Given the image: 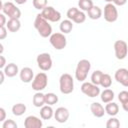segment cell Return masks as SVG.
I'll list each match as a JSON object with an SVG mask.
<instances>
[{"instance_id":"cell-1","label":"cell","mask_w":128,"mask_h":128,"mask_svg":"<svg viewBox=\"0 0 128 128\" xmlns=\"http://www.w3.org/2000/svg\"><path fill=\"white\" fill-rule=\"evenodd\" d=\"M34 27L39 33V35L43 38L50 37L52 34V26L49 24L48 20L43 17L41 13L36 15L34 20Z\"/></svg>"},{"instance_id":"cell-2","label":"cell","mask_w":128,"mask_h":128,"mask_svg":"<svg viewBox=\"0 0 128 128\" xmlns=\"http://www.w3.org/2000/svg\"><path fill=\"white\" fill-rule=\"evenodd\" d=\"M91 69V63L87 59H81L75 69V78L79 82H84L88 76V72Z\"/></svg>"},{"instance_id":"cell-3","label":"cell","mask_w":128,"mask_h":128,"mask_svg":"<svg viewBox=\"0 0 128 128\" xmlns=\"http://www.w3.org/2000/svg\"><path fill=\"white\" fill-rule=\"evenodd\" d=\"M59 88L62 94H70L74 90L73 77L68 73H63L59 78Z\"/></svg>"},{"instance_id":"cell-4","label":"cell","mask_w":128,"mask_h":128,"mask_svg":"<svg viewBox=\"0 0 128 128\" xmlns=\"http://www.w3.org/2000/svg\"><path fill=\"white\" fill-rule=\"evenodd\" d=\"M1 10L2 12L9 17V19L11 18H16L19 19L21 17V11L20 9L12 2H5V3H1Z\"/></svg>"},{"instance_id":"cell-5","label":"cell","mask_w":128,"mask_h":128,"mask_svg":"<svg viewBox=\"0 0 128 128\" xmlns=\"http://www.w3.org/2000/svg\"><path fill=\"white\" fill-rule=\"evenodd\" d=\"M49 41L50 44L53 46V48H55L56 50H62L67 45V39L65 35L60 32L52 33L51 36L49 37Z\"/></svg>"},{"instance_id":"cell-6","label":"cell","mask_w":128,"mask_h":128,"mask_svg":"<svg viewBox=\"0 0 128 128\" xmlns=\"http://www.w3.org/2000/svg\"><path fill=\"white\" fill-rule=\"evenodd\" d=\"M48 85V76L44 72L38 73L32 81V89L34 91H42Z\"/></svg>"},{"instance_id":"cell-7","label":"cell","mask_w":128,"mask_h":128,"mask_svg":"<svg viewBox=\"0 0 128 128\" xmlns=\"http://www.w3.org/2000/svg\"><path fill=\"white\" fill-rule=\"evenodd\" d=\"M81 92L83 94H85L88 97L94 98L100 95V88L98 87V85L92 83V82H83V84L81 85Z\"/></svg>"},{"instance_id":"cell-8","label":"cell","mask_w":128,"mask_h":128,"mask_svg":"<svg viewBox=\"0 0 128 128\" xmlns=\"http://www.w3.org/2000/svg\"><path fill=\"white\" fill-rule=\"evenodd\" d=\"M114 52L118 60H123L128 55V45L124 40H116L114 43Z\"/></svg>"},{"instance_id":"cell-9","label":"cell","mask_w":128,"mask_h":128,"mask_svg":"<svg viewBox=\"0 0 128 128\" xmlns=\"http://www.w3.org/2000/svg\"><path fill=\"white\" fill-rule=\"evenodd\" d=\"M36 62L38 67L42 70V71H49L52 68V58L50 56L49 53H41L37 56L36 58Z\"/></svg>"},{"instance_id":"cell-10","label":"cell","mask_w":128,"mask_h":128,"mask_svg":"<svg viewBox=\"0 0 128 128\" xmlns=\"http://www.w3.org/2000/svg\"><path fill=\"white\" fill-rule=\"evenodd\" d=\"M104 19L109 23H113L118 19V10L116 5L113 3H107L104 6Z\"/></svg>"},{"instance_id":"cell-11","label":"cell","mask_w":128,"mask_h":128,"mask_svg":"<svg viewBox=\"0 0 128 128\" xmlns=\"http://www.w3.org/2000/svg\"><path fill=\"white\" fill-rule=\"evenodd\" d=\"M41 14L50 22H58L61 19V13L52 6H46L43 10H41Z\"/></svg>"},{"instance_id":"cell-12","label":"cell","mask_w":128,"mask_h":128,"mask_svg":"<svg viewBox=\"0 0 128 128\" xmlns=\"http://www.w3.org/2000/svg\"><path fill=\"white\" fill-rule=\"evenodd\" d=\"M114 78L118 83H120L124 87H128V69L126 68L117 69L114 74Z\"/></svg>"},{"instance_id":"cell-13","label":"cell","mask_w":128,"mask_h":128,"mask_svg":"<svg viewBox=\"0 0 128 128\" xmlns=\"http://www.w3.org/2000/svg\"><path fill=\"white\" fill-rule=\"evenodd\" d=\"M69 110L65 107H58L54 111V118L58 123H65L69 119Z\"/></svg>"},{"instance_id":"cell-14","label":"cell","mask_w":128,"mask_h":128,"mask_svg":"<svg viewBox=\"0 0 128 128\" xmlns=\"http://www.w3.org/2000/svg\"><path fill=\"white\" fill-rule=\"evenodd\" d=\"M42 126H43V122L37 116L30 115V116H27L24 120L25 128H41Z\"/></svg>"},{"instance_id":"cell-15","label":"cell","mask_w":128,"mask_h":128,"mask_svg":"<svg viewBox=\"0 0 128 128\" xmlns=\"http://www.w3.org/2000/svg\"><path fill=\"white\" fill-rule=\"evenodd\" d=\"M19 76H20V80L22 82H24V83H30L34 79L33 70L30 67H24V68H22L20 70V72H19Z\"/></svg>"},{"instance_id":"cell-16","label":"cell","mask_w":128,"mask_h":128,"mask_svg":"<svg viewBox=\"0 0 128 128\" xmlns=\"http://www.w3.org/2000/svg\"><path fill=\"white\" fill-rule=\"evenodd\" d=\"M90 111L93 114V116H95L96 118H101L104 116L105 112V108L102 106V104L98 103V102H93L90 105Z\"/></svg>"},{"instance_id":"cell-17","label":"cell","mask_w":128,"mask_h":128,"mask_svg":"<svg viewBox=\"0 0 128 128\" xmlns=\"http://www.w3.org/2000/svg\"><path fill=\"white\" fill-rule=\"evenodd\" d=\"M3 71H4L5 75H6L7 77H10V78L16 76V75L20 72L18 66H17L15 63H9V64H7V65L4 67Z\"/></svg>"},{"instance_id":"cell-18","label":"cell","mask_w":128,"mask_h":128,"mask_svg":"<svg viewBox=\"0 0 128 128\" xmlns=\"http://www.w3.org/2000/svg\"><path fill=\"white\" fill-rule=\"evenodd\" d=\"M32 103L37 108H41L42 106H44L46 104L45 103V94H43L41 91H37L32 98Z\"/></svg>"},{"instance_id":"cell-19","label":"cell","mask_w":128,"mask_h":128,"mask_svg":"<svg viewBox=\"0 0 128 128\" xmlns=\"http://www.w3.org/2000/svg\"><path fill=\"white\" fill-rule=\"evenodd\" d=\"M54 116V111L51 107V105H44L40 109V117L43 120H50Z\"/></svg>"},{"instance_id":"cell-20","label":"cell","mask_w":128,"mask_h":128,"mask_svg":"<svg viewBox=\"0 0 128 128\" xmlns=\"http://www.w3.org/2000/svg\"><path fill=\"white\" fill-rule=\"evenodd\" d=\"M114 97H115L114 91L111 90V89H109V88L104 89V90L100 93L101 101H102L103 103H105V104H106V103H109V102H111V101H113Z\"/></svg>"},{"instance_id":"cell-21","label":"cell","mask_w":128,"mask_h":128,"mask_svg":"<svg viewBox=\"0 0 128 128\" xmlns=\"http://www.w3.org/2000/svg\"><path fill=\"white\" fill-rule=\"evenodd\" d=\"M6 27H7L8 31H10V32H17L21 28V22H20L19 19L11 18V19H9L7 21Z\"/></svg>"},{"instance_id":"cell-22","label":"cell","mask_w":128,"mask_h":128,"mask_svg":"<svg viewBox=\"0 0 128 128\" xmlns=\"http://www.w3.org/2000/svg\"><path fill=\"white\" fill-rule=\"evenodd\" d=\"M59 29L63 34L70 33L73 29V21L70 19H66V20L61 21V23L59 25Z\"/></svg>"},{"instance_id":"cell-23","label":"cell","mask_w":128,"mask_h":128,"mask_svg":"<svg viewBox=\"0 0 128 128\" xmlns=\"http://www.w3.org/2000/svg\"><path fill=\"white\" fill-rule=\"evenodd\" d=\"M105 112L110 116H116L119 112V106L117 103L111 101L109 103H106L105 106Z\"/></svg>"},{"instance_id":"cell-24","label":"cell","mask_w":128,"mask_h":128,"mask_svg":"<svg viewBox=\"0 0 128 128\" xmlns=\"http://www.w3.org/2000/svg\"><path fill=\"white\" fill-rule=\"evenodd\" d=\"M87 14H88V17L92 20H97L99 19L101 16H102V10L100 7L98 6H93L89 11H87Z\"/></svg>"},{"instance_id":"cell-25","label":"cell","mask_w":128,"mask_h":128,"mask_svg":"<svg viewBox=\"0 0 128 128\" xmlns=\"http://www.w3.org/2000/svg\"><path fill=\"white\" fill-rule=\"evenodd\" d=\"M26 105L23 103H17L12 106V113L14 116H22L26 112Z\"/></svg>"},{"instance_id":"cell-26","label":"cell","mask_w":128,"mask_h":128,"mask_svg":"<svg viewBox=\"0 0 128 128\" xmlns=\"http://www.w3.org/2000/svg\"><path fill=\"white\" fill-rule=\"evenodd\" d=\"M94 6L92 0H79L78 1V7L82 11H89Z\"/></svg>"},{"instance_id":"cell-27","label":"cell","mask_w":128,"mask_h":128,"mask_svg":"<svg viewBox=\"0 0 128 128\" xmlns=\"http://www.w3.org/2000/svg\"><path fill=\"white\" fill-rule=\"evenodd\" d=\"M100 85L103 88H109L112 85V78H111V76L109 74H107V73H103L102 77H101Z\"/></svg>"},{"instance_id":"cell-28","label":"cell","mask_w":128,"mask_h":128,"mask_svg":"<svg viewBox=\"0 0 128 128\" xmlns=\"http://www.w3.org/2000/svg\"><path fill=\"white\" fill-rule=\"evenodd\" d=\"M58 102V96L54 93H46L45 94V103L47 105H54Z\"/></svg>"},{"instance_id":"cell-29","label":"cell","mask_w":128,"mask_h":128,"mask_svg":"<svg viewBox=\"0 0 128 128\" xmlns=\"http://www.w3.org/2000/svg\"><path fill=\"white\" fill-rule=\"evenodd\" d=\"M103 72L101 70H95L92 74H91V82L96 84V85H100V81H101V77H102Z\"/></svg>"},{"instance_id":"cell-30","label":"cell","mask_w":128,"mask_h":128,"mask_svg":"<svg viewBox=\"0 0 128 128\" xmlns=\"http://www.w3.org/2000/svg\"><path fill=\"white\" fill-rule=\"evenodd\" d=\"M85 20H86V15L81 10H78V12L75 14V16L72 19V21L75 22V23H77V24H81V23L85 22Z\"/></svg>"},{"instance_id":"cell-31","label":"cell","mask_w":128,"mask_h":128,"mask_svg":"<svg viewBox=\"0 0 128 128\" xmlns=\"http://www.w3.org/2000/svg\"><path fill=\"white\" fill-rule=\"evenodd\" d=\"M106 127L107 128H118L120 127V121L116 117L111 116V118H109L106 122Z\"/></svg>"},{"instance_id":"cell-32","label":"cell","mask_w":128,"mask_h":128,"mask_svg":"<svg viewBox=\"0 0 128 128\" xmlns=\"http://www.w3.org/2000/svg\"><path fill=\"white\" fill-rule=\"evenodd\" d=\"M33 6L37 10H43L47 6V0H33Z\"/></svg>"},{"instance_id":"cell-33","label":"cell","mask_w":128,"mask_h":128,"mask_svg":"<svg viewBox=\"0 0 128 128\" xmlns=\"http://www.w3.org/2000/svg\"><path fill=\"white\" fill-rule=\"evenodd\" d=\"M118 100L120 101L121 104H125L128 102V91H121L119 94H118Z\"/></svg>"},{"instance_id":"cell-34","label":"cell","mask_w":128,"mask_h":128,"mask_svg":"<svg viewBox=\"0 0 128 128\" xmlns=\"http://www.w3.org/2000/svg\"><path fill=\"white\" fill-rule=\"evenodd\" d=\"M2 128H17V123L12 119L4 120L2 124Z\"/></svg>"},{"instance_id":"cell-35","label":"cell","mask_w":128,"mask_h":128,"mask_svg":"<svg viewBox=\"0 0 128 128\" xmlns=\"http://www.w3.org/2000/svg\"><path fill=\"white\" fill-rule=\"evenodd\" d=\"M78 8H76V7H72V8H69L68 9V11H67V13H66V15H67V18L68 19H70V20H72L73 19V17L75 16V14L78 12Z\"/></svg>"},{"instance_id":"cell-36","label":"cell","mask_w":128,"mask_h":128,"mask_svg":"<svg viewBox=\"0 0 128 128\" xmlns=\"http://www.w3.org/2000/svg\"><path fill=\"white\" fill-rule=\"evenodd\" d=\"M7 27L6 26H0V40H3L7 36Z\"/></svg>"},{"instance_id":"cell-37","label":"cell","mask_w":128,"mask_h":128,"mask_svg":"<svg viewBox=\"0 0 128 128\" xmlns=\"http://www.w3.org/2000/svg\"><path fill=\"white\" fill-rule=\"evenodd\" d=\"M6 15L4 13L0 14V26H5L6 25Z\"/></svg>"},{"instance_id":"cell-38","label":"cell","mask_w":128,"mask_h":128,"mask_svg":"<svg viewBox=\"0 0 128 128\" xmlns=\"http://www.w3.org/2000/svg\"><path fill=\"white\" fill-rule=\"evenodd\" d=\"M5 118H6V111H5L4 108L1 107L0 108V121L3 122L5 120Z\"/></svg>"},{"instance_id":"cell-39","label":"cell","mask_w":128,"mask_h":128,"mask_svg":"<svg viewBox=\"0 0 128 128\" xmlns=\"http://www.w3.org/2000/svg\"><path fill=\"white\" fill-rule=\"evenodd\" d=\"M5 66H6V59H5V57L1 54V55H0V68H1V69H4Z\"/></svg>"},{"instance_id":"cell-40","label":"cell","mask_w":128,"mask_h":128,"mask_svg":"<svg viewBox=\"0 0 128 128\" xmlns=\"http://www.w3.org/2000/svg\"><path fill=\"white\" fill-rule=\"evenodd\" d=\"M127 0H113V4L116 6H123L125 5Z\"/></svg>"},{"instance_id":"cell-41","label":"cell","mask_w":128,"mask_h":128,"mask_svg":"<svg viewBox=\"0 0 128 128\" xmlns=\"http://www.w3.org/2000/svg\"><path fill=\"white\" fill-rule=\"evenodd\" d=\"M5 73H4V71H3V69L0 71V84H3V82H4V78H5Z\"/></svg>"},{"instance_id":"cell-42","label":"cell","mask_w":128,"mask_h":128,"mask_svg":"<svg viewBox=\"0 0 128 128\" xmlns=\"http://www.w3.org/2000/svg\"><path fill=\"white\" fill-rule=\"evenodd\" d=\"M16 2V4H19V5H22V4H25L27 2V0H14Z\"/></svg>"},{"instance_id":"cell-43","label":"cell","mask_w":128,"mask_h":128,"mask_svg":"<svg viewBox=\"0 0 128 128\" xmlns=\"http://www.w3.org/2000/svg\"><path fill=\"white\" fill-rule=\"evenodd\" d=\"M122 107H123L124 111H126V112L128 113V102H127V103H125V104H122Z\"/></svg>"},{"instance_id":"cell-44","label":"cell","mask_w":128,"mask_h":128,"mask_svg":"<svg viewBox=\"0 0 128 128\" xmlns=\"http://www.w3.org/2000/svg\"><path fill=\"white\" fill-rule=\"evenodd\" d=\"M0 48H1V49H0V53L2 54V53H3V44H0Z\"/></svg>"},{"instance_id":"cell-45","label":"cell","mask_w":128,"mask_h":128,"mask_svg":"<svg viewBox=\"0 0 128 128\" xmlns=\"http://www.w3.org/2000/svg\"><path fill=\"white\" fill-rule=\"evenodd\" d=\"M104 1H106L107 3H112L113 2V0H104Z\"/></svg>"},{"instance_id":"cell-46","label":"cell","mask_w":128,"mask_h":128,"mask_svg":"<svg viewBox=\"0 0 128 128\" xmlns=\"http://www.w3.org/2000/svg\"><path fill=\"white\" fill-rule=\"evenodd\" d=\"M127 56H128V55H127Z\"/></svg>"}]
</instances>
